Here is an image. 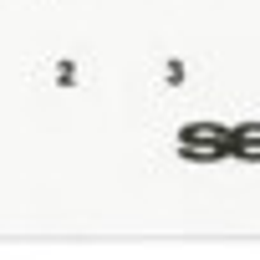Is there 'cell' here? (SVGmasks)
Instances as JSON below:
<instances>
[]
</instances>
